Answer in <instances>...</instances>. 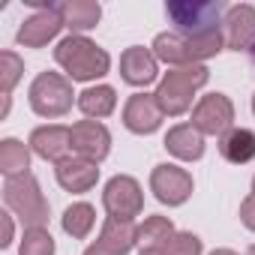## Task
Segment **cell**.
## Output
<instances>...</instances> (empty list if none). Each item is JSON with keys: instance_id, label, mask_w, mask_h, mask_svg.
I'll return each mask as SVG.
<instances>
[{"instance_id": "1", "label": "cell", "mask_w": 255, "mask_h": 255, "mask_svg": "<svg viewBox=\"0 0 255 255\" xmlns=\"http://www.w3.org/2000/svg\"><path fill=\"white\" fill-rule=\"evenodd\" d=\"M54 63L63 69V75L72 84L81 81L87 87L111 72V54L102 45H96L90 36H78V33H69L54 45Z\"/></svg>"}, {"instance_id": "2", "label": "cell", "mask_w": 255, "mask_h": 255, "mask_svg": "<svg viewBox=\"0 0 255 255\" xmlns=\"http://www.w3.org/2000/svg\"><path fill=\"white\" fill-rule=\"evenodd\" d=\"M150 51L168 69L198 66V63L216 57L219 51H225V36H222V30L219 33H204V36H183V33H174V30H162V33H156Z\"/></svg>"}, {"instance_id": "3", "label": "cell", "mask_w": 255, "mask_h": 255, "mask_svg": "<svg viewBox=\"0 0 255 255\" xmlns=\"http://www.w3.org/2000/svg\"><path fill=\"white\" fill-rule=\"evenodd\" d=\"M207 81H210V69L204 63H198V66H177V69L162 72L153 96H156V102H159L165 117H180V114L195 108V102H198L195 93Z\"/></svg>"}, {"instance_id": "4", "label": "cell", "mask_w": 255, "mask_h": 255, "mask_svg": "<svg viewBox=\"0 0 255 255\" xmlns=\"http://www.w3.org/2000/svg\"><path fill=\"white\" fill-rule=\"evenodd\" d=\"M3 204L24 228H48L51 204L33 171L3 180Z\"/></svg>"}, {"instance_id": "5", "label": "cell", "mask_w": 255, "mask_h": 255, "mask_svg": "<svg viewBox=\"0 0 255 255\" xmlns=\"http://www.w3.org/2000/svg\"><path fill=\"white\" fill-rule=\"evenodd\" d=\"M27 102L33 114L54 120L69 114L72 105H78V93L72 90V81L63 72H39L27 87Z\"/></svg>"}, {"instance_id": "6", "label": "cell", "mask_w": 255, "mask_h": 255, "mask_svg": "<svg viewBox=\"0 0 255 255\" xmlns=\"http://www.w3.org/2000/svg\"><path fill=\"white\" fill-rule=\"evenodd\" d=\"M165 15L174 24V33L183 36H204V33H219L222 30V3L213 0H171L165 3Z\"/></svg>"}, {"instance_id": "7", "label": "cell", "mask_w": 255, "mask_h": 255, "mask_svg": "<svg viewBox=\"0 0 255 255\" xmlns=\"http://www.w3.org/2000/svg\"><path fill=\"white\" fill-rule=\"evenodd\" d=\"M27 3L33 6V12L21 21L18 33H15V42L21 48H45L66 27L63 15H60V3H48V0H27Z\"/></svg>"}, {"instance_id": "8", "label": "cell", "mask_w": 255, "mask_h": 255, "mask_svg": "<svg viewBox=\"0 0 255 255\" xmlns=\"http://www.w3.org/2000/svg\"><path fill=\"white\" fill-rule=\"evenodd\" d=\"M102 207L111 219H132L144 210V189L132 174H114L102 186Z\"/></svg>"}, {"instance_id": "9", "label": "cell", "mask_w": 255, "mask_h": 255, "mask_svg": "<svg viewBox=\"0 0 255 255\" xmlns=\"http://www.w3.org/2000/svg\"><path fill=\"white\" fill-rule=\"evenodd\" d=\"M189 123L207 138V135H216L222 138L228 129H234V102L225 96V93H204L198 96L195 108H192V117Z\"/></svg>"}, {"instance_id": "10", "label": "cell", "mask_w": 255, "mask_h": 255, "mask_svg": "<svg viewBox=\"0 0 255 255\" xmlns=\"http://www.w3.org/2000/svg\"><path fill=\"white\" fill-rule=\"evenodd\" d=\"M192 189H195L192 174L186 168H180L177 162H159L150 171V192L159 204L180 207L192 198Z\"/></svg>"}, {"instance_id": "11", "label": "cell", "mask_w": 255, "mask_h": 255, "mask_svg": "<svg viewBox=\"0 0 255 255\" xmlns=\"http://www.w3.org/2000/svg\"><path fill=\"white\" fill-rule=\"evenodd\" d=\"M72 132V153L90 162H102L111 153V132L102 120H75L69 126Z\"/></svg>"}, {"instance_id": "12", "label": "cell", "mask_w": 255, "mask_h": 255, "mask_svg": "<svg viewBox=\"0 0 255 255\" xmlns=\"http://www.w3.org/2000/svg\"><path fill=\"white\" fill-rule=\"evenodd\" d=\"M162 120H165V114H162V108H159L153 93L138 90L123 105V126L129 132H135V135H153L162 126Z\"/></svg>"}, {"instance_id": "13", "label": "cell", "mask_w": 255, "mask_h": 255, "mask_svg": "<svg viewBox=\"0 0 255 255\" xmlns=\"http://www.w3.org/2000/svg\"><path fill=\"white\" fill-rule=\"evenodd\" d=\"M30 150L45 159V162H63L66 156H72V132H69V126L63 123H42L36 126V129L30 132L27 138Z\"/></svg>"}, {"instance_id": "14", "label": "cell", "mask_w": 255, "mask_h": 255, "mask_svg": "<svg viewBox=\"0 0 255 255\" xmlns=\"http://www.w3.org/2000/svg\"><path fill=\"white\" fill-rule=\"evenodd\" d=\"M222 36L228 51H249L255 45V6L234 3L222 15Z\"/></svg>"}, {"instance_id": "15", "label": "cell", "mask_w": 255, "mask_h": 255, "mask_svg": "<svg viewBox=\"0 0 255 255\" xmlns=\"http://www.w3.org/2000/svg\"><path fill=\"white\" fill-rule=\"evenodd\" d=\"M120 78L129 87H150L153 81L159 84V60L150 48L144 45H129L120 54Z\"/></svg>"}, {"instance_id": "16", "label": "cell", "mask_w": 255, "mask_h": 255, "mask_svg": "<svg viewBox=\"0 0 255 255\" xmlns=\"http://www.w3.org/2000/svg\"><path fill=\"white\" fill-rule=\"evenodd\" d=\"M54 177H57V183H60L63 192L84 195V192H90L99 183V165L72 153V156H66L63 162L54 165Z\"/></svg>"}, {"instance_id": "17", "label": "cell", "mask_w": 255, "mask_h": 255, "mask_svg": "<svg viewBox=\"0 0 255 255\" xmlns=\"http://www.w3.org/2000/svg\"><path fill=\"white\" fill-rule=\"evenodd\" d=\"M162 147L177 159V162H198L201 156H204V135L195 129V126L189 123V120H183V123H174L171 129L165 132V138H162Z\"/></svg>"}, {"instance_id": "18", "label": "cell", "mask_w": 255, "mask_h": 255, "mask_svg": "<svg viewBox=\"0 0 255 255\" xmlns=\"http://www.w3.org/2000/svg\"><path fill=\"white\" fill-rule=\"evenodd\" d=\"M96 243L102 249L114 252V255H129L138 246V225L132 219H111V216H105Z\"/></svg>"}, {"instance_id": "19", "label": "cell", "mask_w": 255, "mask_h": 255, "mask_svg": "<svg viewBox=\"0 0 255 255\" xmlns=\"http://www.w3.org/2000/svg\"><path fill=\"white\" fill-rule=\"evenodd\" d=\"M60 3V15L69 33L87 36V30H93L102 18V6L96 0H57Z\"/></svg>"}, {"instance_id": "20", "label": "cell", "mask_w": 255, "mask_h": 255, "mask_svg": "<svg viewBox=\"0 0 255 255\" xmlns=\"http://www.w3.org/2000/svg\"><path fill=\"white\" fill-rule=\"evenodd\" d=\"M117 108V90L111 84H90L78 93V111L87 120H102L111 117Z\"/></svg>"}, {"instance_id": "21", "label": "cell", "mask_w": 255, "mask_h": 255, "mask_svg": "<svg viewBox=\"0 0 255 255\" xmlns=\"http://www.w3.org/2000/svg\"><path fill=\"white\" fill-rule=\"evenodd\" d=\"M219 153L231 165H246L255 159V132L246 126H234L219 138Z\"/></svg>"}, {"instance_id": "22", "label": "cell", "mask_w": 255, "mask_h": 255, "mask_svg": "<svg viewBox=\"0 0 255 255\" xmlns=\"http://www.w3.org/2000/svg\"><path fill=\"white\" fill-rule=\"evenodd\" d=\"M60 228L72 237V240H84L90 237V231L96 228V207L90 201H72L63 216H60Z\"/></svg>"}, {"instance_id": "23", "label": "cell", "mask_w": 255, "mask_h": 255, "mask_svg": "<svg viewBox=\"0 0 255 255\" xmlns=\"http://www.w3.org/2000/svg\"><path fill=\"white\" fill-rule=\"evenodd\" d=\"M30 144L6 135L3 141H0V174H3L6 180L9 177H18V174H27L30 171Z\"/></svg>"}, {"instance_id": "24", "label": "cell", "mask_w": 255, "mask_h": 255, "mask_svg": "<svg viewBox=\"0 0 255 255\" xmlns=\"http://www.w3.org/2000/svg\"><path fill=\"white\" fill-rule=\"evenodd\" d=\"M174 231L177 228H174L171 216H162V213L144 216V222L138 225V246L141 249H162Z\"/></svg>"}, {"instance_id": "25", "label": "cell", "mask_w": 255, "mask_h": 255, "mask_svg": "<svg viewBox=\"0 0 255 255\" xmlns=\"http://www.w3.org/2000/svg\"><path fill=\"white\" fill-rule=\"evenodd\" d=\"M54 252H57V243L48 228H24L18 255H54Z\"/></svg>"}, {"instance_id": "26", "label": "cell", "mask_w": 255, "mask_h": 255, "mask_svg": "<svg viewBox=\"0 0 255 255\" xmlns=\"http://www.w3.org/2000/svg\"><path fill=\"white\" fill-rule=\"evenodd\" d=\"M21 78H24V60L15 51H3L0 54V90H3V96H12Z\"/></svg>"}, {"instance_id": "27", "label": "cell", "mask_w": 255, "mask_h": 255, "mask_svg": "<svg viewBox=\"0 0 255 255\" xmlns=\"http://www.w3.org/2000/svg\"><path fill=\"white\" fill-rule=\"evenodd\" d=\"M162 252L165 255H204V243L192 231H174L168 243L162 246Z\"/></svg>"}, {"instance_id": "28", "label": "cell", "mask_w": 255, "mask_h": 255, "mask_svg": "<svg viewBox=\"0 0 255 255\" xmlns=\"http://www.w3.org/2000/svg\"><path fill=\"white\" fill-rule=\"evenodd\" d=\"M240 222H243L249 231H255V192H249V195L240 201Z\"/></svg>"}, {"instance_id": "29", "label": "cell", "mask_w": 255, "mask_h": 255, "mask_svg": "<svg viewBox=\"0 0 255 255\" xmlns=\"http://www.w3.org/2000/svg\"><path fill=\"white\" fill-rule=\"evenodd\" d=\"M0 222H3V240H0V249H9L12 240H15V216L9 210L0 213Z\"/></svg>"}, {"instance_id": "30", "label": "cell", "mask_w": 255, "mask_h": 255, "mask_svg": "<svg viewBox=\"0 0 255 255\" xmlns=\"http://www.w3.org/2000/svg\"><path fill=\"white\" fill-rule=\"evenodd\" d=\"M81 255H114V252H108V249H102V246H99V243L93 240V243H90V246H87V249H84Z\"/></svg>"}, {"instance_id": "31", "label": "cell", "mask_w": 255, "mask_h": 255, "mask_svg": "<svg viewBox=\"0 0 255 255\" xmlns=\"http://www.w3.org/2000/svg\"><path fill=\"white\" fill-rule=\"evenodd\" d=\"M207 255H240V252H234V249H228V246H219V249H210Z\"/></svg>"}, {"instance_id": "32", "label": "cell", "mask_w": 255, "mask_h": 255, "mask_svg": "<svg viewBox=\"0 0 255 255\" xmlns=\"http://www.w3.org/2000/svg\"><path fill=\"white\" fill-rule=\"evenodd\" d=\"M138 255H165L162 249H138Z\"/></svg>"}, {"instance_id": "33", "label": "cell", "mask_w": 255, "mask_h": 255, "mask_svg": "<svg viewBox=\"0 0 255 255\" xmlns=\"http://www.w3.org/2000/svg\"><path fill=\"white\" fill-rule=\"evenodd\" d=\"M246 255H255V243H252V246H249V249H246Z\"/></svg>"}, {"instance_id": "34", "label": "cell", "mask_w": 255, "mask_h": 255, "mask_svg": "<svg viewBox=\"0 0 255 255\" xmlns=\"http://www.w3.org/2000/svg\"><path fill=\"white\" fill-rule=\"evenodd\" d=\"M249 57H252V63H255V45H252V48H249Z\"/></svg>"}, {"instance_id": "35", "label": "cell", "mask_w": 255, "mask_h": 255, "mask_svg": "<svg viewBox=\"0 0 255 255\" xmlns=\"http://www.w3.org/2000/svg\"><path fill=\"white\" fill-rule=\"evenodd\" d=\"M252 114H255V93H252Z\"/></svg>"}, {"instance_id": "36", "label": "cell", "mask_w": 255, "mask_h": 255, "mask_svg": "<svg viewBox=\"0 0 255 255\" xmlns=\"http://www.w3.org/2000/svg\"><path fill=\"white\" fill-rule=\"evenodd\" d=\"M252 192H255V174H252Z\"/></svg>"}]
</instances>
